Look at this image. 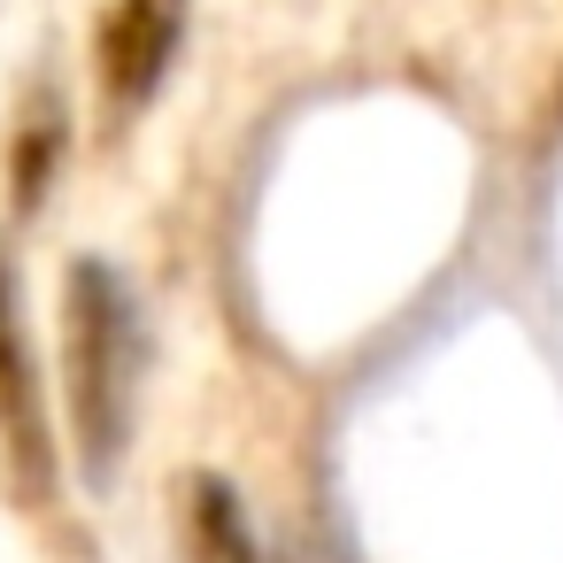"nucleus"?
<instances>
[{
  "label": "nucleus",
  "instance_id": "obj_4",
  "mask_svg": "<svg viewBox=\"0 0 563 563\" xmlns=\"http://www.w3.org/2000/svg\"><path fill=\"white\" fill-rule=\"evenodd\" d=\"M186 555L194 563H263V540L247 532V509L224 478L186 486Z\"/></svg>",
  "mask_w": 563,
  "mask_h": 563
},
{
  "label": "nucleus",
  "instance_id": "obj_2",
  "mask_svg": "<svg viewBox=\"0 0 563 563\" xmlns=\"http://www.w3.org/2000/svg\"><path fill=\"white\" fill-rule=\"evenodd\" d=\"M0 455L24 501H47L63 463H55V424H47V386H40V355L24 332V294L16 271L0 263Z\"/></svg>",
  "mask_w": 563,
  "mask_h": 563
},
{
  "label": "nucleus",
  "instance_id": "obj_3",
  "mask_svg": "<svg viewBox=\"0 0 563 563\" xmlns=\"http://www.w3.org/2000/svg\"><path fill=\"white\" fill-rule=\"evenodd\" d=\"M186 40V0H117L101 16V93L117 117L147 109Z\"/></svg>",
  "mask_w": 563,
  "mask_h": 563
},
{
  "label": "nucleus",
  "instance_id": "obj_1",
  "mask_svg": "<svg viewBox=\"0 0 563 563\" xmlns=\"http://www.w3.org/2000/svg\"><path fill=\"white\" fill-rule=\"evenodd\" d=\"M63 401L78 471L93 486H117V463L132 448V401H140V309L132 286L86 255L63 278Z\"/></svg>",
  "mask_w": 563,
  "mask_h": 563
},
{
  "label": "nucleus",
  "instance_id": "obj_5",
  "mask_svg": "<svg viewBox=\"0 0 563 563\" xmlns=\"http://www.w3.org/2000/svg\"><path fill=\"white\" fill-rule=\"evenodd\" d=\"M63 140H70L63 101L40 86L32 109H24V124H16V147H9V201H16V209H40V201H47L55 163H63Z\"/></svg>",
  "mask_w": 563,
  "mask_h": 563
}]
</instances>
